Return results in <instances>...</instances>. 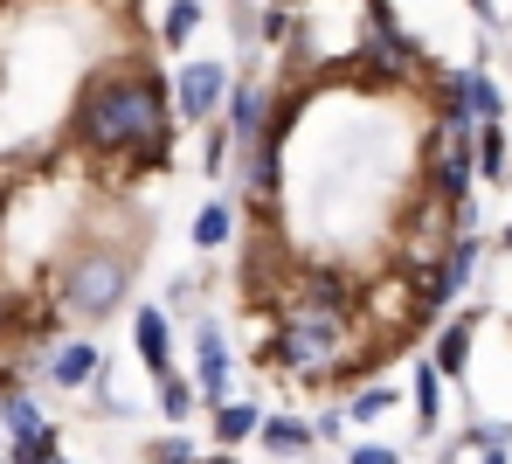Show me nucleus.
<instances>
[{
	"instance_id": "412c9836",
	"label": "nucleus",
	"mask_w": 512,
	"mask_h": 464,
	"mask_svg": "<svg viewBox=\"0 0 512 464\" xmlns=\"http://www.w3.org/2000/svg\"><path fill=\"white\" fill-rule=\"evenodd\" d=\"M201 174H215V181L229 174V125H222V118L201 125Z\"/></svg>"
},
{
	"instance_id": "aec40b11",
	"label": "nucleus",
	"mask_w": 512,
	"mask_h": 464,
	"mask_svg": "<svg viewBox=\"0 0 512 464\" xmlns=\"http://www.w3.org/2000/svg\"><path fill=\"white\" fill-rule=\"evenodd\" d=\"M146 464H201V444H194L187 430H167V437L146 444Z\"/></svg>"
},
{
	"instance_id": "c85d7f7f",
	"label": "nucleus",
	"mask_w": 512,
	"mask_h": 464,
	"mask_svg": "<svg viewBox=\"0 0 512 464\" xmlns=\"http://www.w3.org/2000/svg\"><path fill=\"white\" fill-rule=\"evenodd\" d=\"M263 7H284V14H305L312 0H263Z\"/></svg>"
},
{
	"instance_id": "f03ea898",
	"label": "nucleus",
	"mask_w": 512,
	"mask_h": 464,
	"mask_svg": "<svg viewBox=\"0 0 512 464\" xmlns=\"http://www.w3.org/2000/svg\"><path fill=\"white\" fill-rule=\"evenodd\" d=\"M132 284H139V250H118L104 236H84L63 250L56 278H49V305L56 319H84V326H104L132 305Z\"/></svg>"
},
{
	"instance_id": "72a5a7b5",
	"label": "nucleus",
	"mask_w": 512,
	"mask_h": 464,
	"mask_svg": "<svg viewBox=\"0 0 512 464\" xmlns=\"http://www.w3.org/2000/svg\"><path fill=\"white\" fill-rule=\"evenodd\" d=\"M0 7H7V0H0Z\"/></svg>"
},
{
	"instance_id": "39448f33",
	"label": "nucleus",
	"mask_w": 512,
	"mask_h": 464,
	"mask_svg": "<svg viewBox=\"0 0 512 464\" xmlns=\"http://www.w3.org/2000/svg\"><path fill=\"white\" fill-rule=\"evenodd\" d=\"M236 84V70L222 63V56H187L180 70L167 77V104H173V125H208V118H222V97Z\"/></svg>"
},
{
	"instance_id": "a878e982",
	"label": "nucleus",
	"mask_w": 512,
	"mask_h": 464,
	"mask_svg": "<svg viewBox=\"0 0 512 464\" xmlns=\"http://www.w3.org/2000/svg\"><path fill=\"white\" fill-rule=\"evenodd\" d=\"M14 340V291H0V347Z\"/></svg>"
},
{
	"instance_id": "bb28decb",
	"label": "nucleus",
	"mask_w": 512,
	"mask_h": 464,
	"mask_svg": "<svg viewBox=\"0 0 512 464\" xmlns=\"http://www.w3.org/2000/svg\"><path fill=\"white\" fill-rule=\"evenodd\" d=\"M464 7H471V14H478V21H485V28H492V21H499V0H464Z\"/></svg>"
},
{
	"instance_id": "20e7f679",
	"label": "nucleus",
	"mask_w": 512,
	"mask_h": 464,
	"mask_svg": "<svg viewBox=\"0 0 512 464\" xmlns=\"http://www.w3.org/2000/svg\"><path fill=\"white\" fill-rule=\"evenodd\" d=\"M436 118L443 125H506V91L492 84L485 63H464V70H436Z\"/></svg>"
},
{
	"instance_id": "6ab92c4d",
	"label": "nucleus",
	"mask_w": 512,
	"mask_h": 464,
	"mask_svg": "<svg viewBox=\"0 0 512 464\" xmlns=\"http://www.w3.org/2000/svg\"><path fill=\"white\" fill-rule=\"evenodd\" d=\"M450 451H512V423H499V416H471L464 444H450Z\"/></svg>"
},
{
	"instance_id": "1a4fd4ad",
	"label": "nucleus",
	"mask_w": 512,
	"mask_h": 464,
	"mask_svg": "<svg viewBox=\"0 0 512 464\" xmlns=\"http://www.w3.org/2000/svg\"><path fill=\"white\" fill-rule=\"evenodd\" d=\"M0 430H7V444L56 430V416H49V409L35 402V388H28V381H21L14 368H0Z\"/></svg>"
},
{
	"instance_id": "f3484780",
	"label": "nucleus",
	"mask_w": 512,
	"mask_h": 464,
	"mask_svg": "<svg viewBox=\"0 0 512 464\" xmlns=\"http://www.w3.org/2000/svg\"><path fill=\"white\" fill-rule=\"evenodd\" d=\"M201 21H208V7H201V0H167V7H160V49L180 56V49L201 35Z\"/></svg>"
},
{
	"instance_id": "2f4dec72",
	"label": "nucleus",
	"mask_w": 512,
	"mask_h": 464,
	"mask_svg": "<svg viewBox=\"0 0 512 464\" xmlns=\"http://www.w3.org/2000/svg\"><path fill=\"white\" fill-rule=\"evenodd\" d=\"M436 464H457V451H443V458H436Z\"/></svg>"
},
{
	"instance_id": "dca6fc26",
	"label": "nucleus",
	"mask_w": 512,
	"mask_h": 464,
	"mask_svg": "<svg viewBox=\"0 0 512 464\" xmlns=\"http://www.w3.org/2000/svg\"><path fill=\"white\" fill-rule=\"evenodd\" d=\"M153 409L167 416V430H187V416L201 409V395H194V381H187V374L173 368V374H160V381H153Z\"/></svg>"
},
{
	"instance_id": "4468645a",
	"label": "nucleus",
	"mask_w": 512,
	"mask_h": 464,
	"mask_svg": "<svg viewBox=\"0 0 512 464\" xmlns=\"http://www.w3.org/2000/svg\"><path fill=\"white\" fill-rule=\"evenodd\" d=\"M471 160H478V181H485V187H506L512 181L506 125H478V132H471Z\"/></svg>"
},
{
	"instance_id": "b1692460",
	"label": "nucleus",
	"mask_w": 512,
	"mask_h": 464,
	"mask_svg": "<svg viewBox=\"0 0 512 464\" xmlns=\"http://www.w3.org/2000/svg\"><path fill=\"white\" fill-rule=\"evenodd\" d=\"M346 430H353V423H346L340 395H333V402H326V409H319V416H312V437H319V444H340Z\"/></svg>"
},
{
	"instance_id": "2eb2a0df",
	"label": "nucleus",
	"mask_w": 512,
	"mask_h": 464,
	"mask_svg": "<svg viewBox=\"0 0 512 464\" xmlns=\"http://www.w3.org/2000/svg\"><path fill=\"white\" fill-rule=\"evenodd\" d=\"M409 402H416V430L436 437L443 430V374L429 368V361H416V374H409Z\"/></svg>"
},
{
	"instance_id": "f8f14e48",
	"label": "nucleus",
	"mask_w": 512,
	"mask_h": 464,
	"mask_svg": "<svg viewBox=\"0 0 512 464\" xmlns=\"http://www.w3.org/2000/svg\"><path fill=\"white\" fill-rule=\"evenodd\" d=\"M236 229H243L236 194H208V201H201V215H194V229H187V243H194L201 257H215V250H229V243H236Z\"/></svg>"
},
{
	"instance_id": "0eeeda50",
	"label": "nucleus",
	"mask_w": 512,
	"mask_h": 464,
	"mask_svg": "<svg viewBox=\"0 0 512 464\" xmlns=\"http://www.w3.org/2000/svg\"><path fill=\"white\" fill-rule=\"evenodd\" d=\"M42 381L49 388H63V395H84L90 381L104 374V354H97V340H84V333H56L49 347H42Z\"/></svg>"
},
{
	"instance_id": "c756f323",
	"label": "nucleus",
	"mask_w": 512,
	"mask_h": 464,
	"mask_svg": "<svg viewBox=\"0 0 512 464\" xmlns=\"http://www.w3.org/2000/svg\"><path fill=\"white\" fill-rule=\"evenodd\" d=\"M478 464H512V451H478Z\"/></svg>"
},
{
	"instance_id": "7ed1b4c3",
	"label": "nucleus",
	"mask_w": 512,
	"mask_h": 464,
	"mask_svg": "<svg viewBox=\"0 0 512 464\" xmlns=\"http://www.w3.org/2000/svg\"><path fill=\"white\" fill-rule=\"evenodd\" d=\"M478 187V160H471V125H429V146H423V194H436L443 208L471 201Z\"/></svg>"
},
{
	"instance_id": "7c9ffc66",
	"label": "nucleus",
	"mask_w": 512,
	"mask_h": 464,
	"mask_svg": "<svg viewBox=\"0 0 512 464\" xmlns=\"http://www.w3.org/2000/svg\"><path fill=\"white\" fill-rule=\"evenodd\" d=\"M499 243H506V250H512V222H506V229H499Z\"/></svg>"
},
{
	"instance_id": "9d476101",
	"label": "nucleus",
	"mask_w": 512,
	"mask_h": 464,
	"mask_svg": "<svg viewBox=\"0 0 512 464\" xmlns=\"http://www.w3.org/2000/svg\"><path fill=\"white\" fill-rule=\"evenodd\" d=\"M256 444L270 451L277 464H305L319 451V437H312V416H284V409H263V423H256Z\"/></svg>"
},
{
	"instance_id": "423d86ee",
	"label": "nucleus",
	"mask_w": 512,
	"mask_h": 464,
	"mask_svg": "<svg viewBox=\"0 0 512 464\" xmlns=\"http://www.w3.org/2000/svg\"><path fill=\"white\" fill-rule=\"evenodd\" d=\"M194 395L201 409H222L236 395V347H229V326L222 319H194Z\"/></svg>"
},
{
	"instance_id": "9b49d317",
	"label": "nucleus",
	"mask_w": 512,
	"mask_h": 464,
	"mask_svg": "<svg viewBox=\"0 0 512 464\" xmlns=\"http://www.w3.org/2000/svg\"><path fill=\"white\" fill-rule=\"evenodd\" d=\"M132 354H139V368L153 374H173V319L160 312V305H139L132 312Z\"/></svg>"
},
{
	"instance_id": "5701e85b",
	"label": "nucleus",
	"mask_w": 512,
	"mask_h": 464,
	"mask_svg": "<svg viewBox=\"0 0 512 464\" xmlns=\"http://www.w3.org/2000/svg\"><path fill=\"white\" fill-rule=\"evenodd\" d=\"M194 305H201V278H180V284H167V305L160 312L180 326V319H194Z\"/></svg>"
},
{
	"instance_id": "a211bd4d",
	"label": "nucleus",
	"mask_w": 512,
	"mask_h": 464,
	"mask_svg": "<svg viewBox=\"0 0 512 464\" xmlns=\"http://www.w3.org/2000/svg\"><path fill=\"white\" fill-rule=\"evenodd\" d=\"M395 402H402V388H395V381H360L340 409H346V423H381Z\"/></svg>"
},
{
	"instance_id": "ddd939ff",
	"label": "nucleus",
	"mask_w": 512,
	"mask_h": 464,
	"mask_svg": "<svg viewBox=\"0 0 512 464\" xmlns=\"http://www.w3.org/2000/svg\"><path fill=\"white\" fill-rule=\"evenodd\" d=\"M208 416H215V437H208V444H215V451H236V444H256L263 402H256V395H229V402L208 409Z\"/></svg>"
},
{
	"instance_id": "6e6552de",
	"label": "nucleus",
	"mask_w": 512,
	"mask_h": 464,
	"mask_svg": "<svg viewBox=\"0 0 512 464\" xmlns=\"http://www.w3.org/2000/svg\"><path fill=\"white\" fill-rule=\"evenodd\" d=\"M478 319H485V312H450V319H436V333H429V354H423V361L443 374V381H464V374H471Z\"/></svg>"
},
{
	"instance_id": "4be33fe9",
	"label": "nucleus",
	"mask_w": 512,
	"mask_h": 464,
	"mask_svg": "<svg viewBox=\"0 0 512 464\" xmlns=\"http://www.w3.org/2000/svg\"><path fill=\"white\" fill-rule=\"evenodd\" d=\"M56 458H63V430H42V437L7 444V464H56Z\"/></svg>"
},
{
	"instance_id": "393cba45",
	"label": "nucleus",
	"mask_w": 512,
	"mask_h": 464,
	"mask_svg": "<svg viewBox=\"0 0 512 464\" xmlns=\"http://www.w3.org/2000/svg\"><path fill=\"white\" fill-rule=\"evenodd\" d=\"M346 464H402L395 444H346Z\"/></svg>"
},
{
	"instance_id": "f257e3e1",
	"label": "nucleus",
	"mask_w": 512,
	"mask_h": 464,
	"mask_svg": "<svg viewBox=\"0 0 512 464\" xmlns=\"http://www.w3.org/2000/svg\"><path fill=\"white\" fill-rule=\"evenodd\" d=\"M173 104H167V77L160 63L146 56H118V63H97L77 97H70V118H63V146L97 167V174H118V181H153L167 174L173 160Z\"/></svg>"
},
{
	"instance_id": "473e14b6",
	"label": "nucleus",
	"mask_w": 512,
	"mask_h": 464,
	"mask_svg": "<svg viewBox=\"0 0 512 464\" xmlns=\"http://www.w3.org/2000/svg\"><path fill=\"white\" fill-rule=\"evenodd\" d=\"M0 464H7V444H0Z\"/></svg>"
},
{
	"instance_id": "cd10ccee",
	"label": "nucleus",
	"mask_w": 512,
	"mask_h": 464,
	"mask_svg": "<svg viewBox=\"0 0 512 464\" xmlns=\"http://www.w3.org/2000/svg\"><path fill=\"white\" fill-rule=\"evenodd\" d=\"M201 464H243L236 451H201Z\"/></svg>"
}]
</instances>
